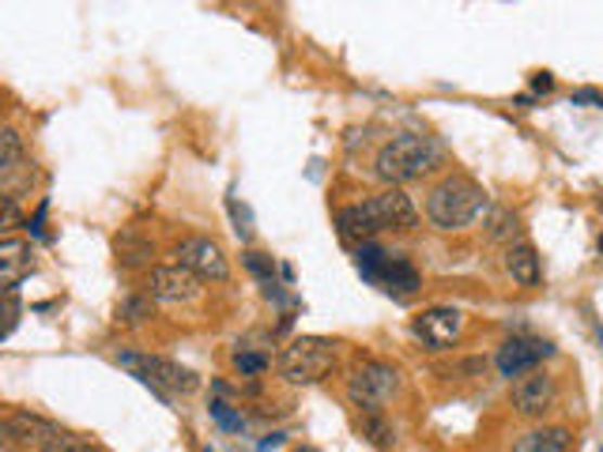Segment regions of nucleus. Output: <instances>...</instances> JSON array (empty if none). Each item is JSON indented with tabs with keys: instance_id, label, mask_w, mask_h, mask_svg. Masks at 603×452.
<instances>
[{
	"instance_id": "25",
	"label": "nucleus",
	"mask_w": 603,
	"mask_h": 452,
	"mask_svg": "<svg viewBox=\"0 0 603 452\" xmlns=\"http://www.w3.org/2000/svg\"><path fill=\"white\" fill-rule=\"evenodd\" d=\"M20 208H15V201L12 196H4L0 193V230H12V227H20Z\"/></svg>"
},
{
	"instance_id": "10",
	"label": "nucleus",
	"mask_w": 603,
	"mask_h": 452,
	"mask_svg": "<svg viewBox=\"0 0 603 452\" xmlns=\"http://www.w3.org/2000/svg\"><path fill=\"white\" fill-rule=\"evenodd\" d=\"M411 328L423 339L426 351H449L464 332V317H460V309H426V313L415 317Z\"/></svg>"
},
{
	"instance_id": "20",
	"label": "nucleus",
	"mask_w": 603,
	"mask_h": 452,
	"mask_svg": "<svg viewBox=\"0 0 603 452\" xmlns=\"http://www.w3.org/2000/svg\"><path fill=\"white\" fill-rule=\"evenodd\" d=\"M20 313H23L20 298H15L12 290H0V339H4L15 324H20Z\"/></svg>"
},
{
	"instance_id": "3",
	"label": "nucleus",
	"mask_w": 603,
	"mask_h": 452,
	"mask_svg": "<svg viewBox=\"0 0 603 452\" xmlns=\"http://www.w3.org/2000/svg\"><path fill=\"white\" fill-rule=\"evenodd\" d=\"M438 163H441V147L431 137L408 132V137H396L393 144L381 147L374 166H377V178L396 189L400 181H415L423 173L438 170Z\"/></svg>"
},
{
	"instance_id": "17",
	"label": "nucleus",
	"mask_w": 603,
	"mask_h": 452,
	"mask_svg": "<svg viewBox=\"0 0 603 452\" xmlns=\"http://www.w3.org/2000/svg\"><path fill=\"white\" fill-rule=\"evenodd\" d=\"M359 430H362V438H370V445H377V449L393 445V426L381 418V411H374V415H362L359 418Z\"/></svg>"
},
{
	"instance_id": "7",
	"label": "nucleus",
	"mask_w": 603,
	"mask_h": 452,
	"mask_svg": "<svg viewBox=\"0 0 603 452\" xmlns=\"http://www.w3.org/2000/svg\"><path fill=\"white\" fill-rule=\"evenodd\" d=\"M121 366H129L140 380H147L151 388H158L163 396L174 392H193L196 374L170 359H158V354H121Z\"/></svg>"
},
{
	"instance_id": "29",
	"label": "nucleus",
	"mask_w": 603,
	"mask_h": 452,
	"mask_svg": "<svg viewBox=\"0 0 603 452\" xmlns=\"http://www.w3.org/2000/svg\"><path fill=\"white\" fill-rule=\"evenodd\" d=\"M551 87H554V79L547 76V73H539V76H536V91H551Z\"/></svg>"
},
{
	"instance_id": "9",
	"label": "nucleus",
	"mask_w": 603,
	"mask_h": 452,
	"mask_svg": "<svg viewBox=\"0 0 603 452\" xmlns=\"http://www.w3.org/2000/svg\"><path fill=\"white\" fill-rule=\"evenodd\" d=\"M551 354V344L547 339H539V336H513V339H505L502 347H498V374L502 377H525L531 374V370L539 366V362Z\"/></svg>"
},
{
	"instance_id": "32",
	"label": "nucleus",
	"mask_w": 603,
	"mask_h": 452,
	"mask_svg": "<svg viewBox=\"0 0 603 452\" xmlns=\"http://www.w3.org/2000/svg\"><path fill=\"white\" fill-rule=\"evenodd\" d=\"M204 452H216V449H204Z\"/></svg>"
},
{
	"instance_id": "28",
	"label": "nucleus",
	"mask_w": 603,
	"mask_h": 452,
	"mask_svg": "<svg viewBox=\"0 0 603 452\" xmlns=\"http://www.w3.org/2000/svg\"><path fill=\"white\" fill-rule=\"evenodd\" d=\"M144 301H129V306H125V313H129V321H140V317H144Z\"/></svg>"
},
{
	"instance_id": "14",
	"label": "nucleus",
	"mask_w": 603,
	"mask_h": 452,
	"mask_svg": "<svg viewBox=\"0 0 603 452\" xmlns=\"http://www.w3.org/2000/svg\"><path fill=\"white\" fill-rule=\"evenodd\" d=\"M505 272L513 275V283H521V287H536L539 283V257L536 249H531L528 242H517L505 249Z\"/></svg>"
},
{
	"instance_id": "12",
	"label": "nucleus",
	"mask_w": 603,
	"mask_h": 452,
	"mask_svg": "<svg viewBox=\"0 0 603 452\" xmlns=\"http://www.w3.org/2000/svg\"><path fill=\"white\" fill-rule=\"evenodd\" d=\"M147 290H151V298H158V301H193L201 295V280H196L193 272H185L181 264L155 268V272L147 275Z\"/></svg>"
},
{
	"instance_id": "11",
	"label": "nucleus",
	"mask_w": 603,
	"mask_h": 452,
	"mask_svg": "<svg viewBox=\"0 0 603 452\" xmlns=\"http://www.w3.org/2000/svg\"><path fill=\"white\" fill-rule=\"evenodd\" d=\"M554 400H559V385H554L551 374L531 370V374L513 380V408H517L525 418L547 415V411L554 408Z\"/></svg>"
},
{
	"instance_id": "4",
	"label": "nucleus",
	"mask_w": 603,
	"mask_h": 452,
	"mask_svg": "<svg viewBox=\"0 0 603 452\" xmlns=\"http://www.w3.org/2000/svg\"><path fill=\"white\" fill-rule=\"evenodd\" d=\"M336 366V347L321 336H302L283 351L280 374L291 385H317V380L329 377V370Z\"/></svg>"
},
{
	"instance_id": "19",
	"label": "nucleus",
	"mask_w": 603,
	"mask_h": 452,
	"mask_svg": "<svg viewBox=\"0 0 603 452\" xmlns=\"http://www.w3.org/2000/svg\"><path fill=\"white\" fill-rule=\"evenodd\" d=\"M517 234H521V219L513 216V211L498 208L495 216H490V237H495V242H510V237H517Z\"/></svg>"
},
{
	"instance_id": "2",
	"label": "nucleus",
	"mask_w": 603,
	"mask_h": 452,
	"mask_svg": "<svg viewBox=\"0 0 603 452\" xmlns=\"http://www.w3.org/2000/svg\"><path fill=\"white\" fill-rule=\"evenodd\" d=\"M483 208H487V193H483L472 178H460V173L441 178L438 185L431 189V196H426V219L438 230L472 227L475 219L483 216Z\"/></svg>"
},
{
	"instance_id": "24",
	"label": "nucleus",
	"mask_w": 603,
	"mask_h": 452,
	"mask_svg": "<svg viewBox=\"0 0 603 452\" xmlns=\"http://www.w3.org/2000/svg\"><path fill=\"white\" fill-rule=\"evenodd\" d=\"M117 249H121V260H125V264H144V260L151 257V242L132 245L129 237H125V242L117 245Z\"/></svg>"
},
{
	"instance_id": "22",
	"label": "nucleus",
	"mask_w": 603,
	"mask_h": 452,
	"mask_svg": "<svg viewBox=\"0 0 603 452\" xmlns=\"http://www.w3.org/2000/svg\"><path fill=\"white\" fill-rule=\"evenodd\" d=\"M211 418H216L223 430H242L245 426V418L238 415V411H230V403H223V400H211Z\"/></svg>"
},
{
	"instance_id": "21",
	"label": "nucleus",
	"mask_w": 603,
	"mask_h": 452,
	"mask_svg": "<svg viewBox=\"0 0 603 452\" xmlns=\"http://www.w3.org/2000/svg\"><path fill=\"white\" fill-rule=\"evenodd\" d=\"M234 370H238L242 377H257V374H265V370H268V359H265V354L238 351V354H234Z\"/></svg>"
},
{
	"instance_id": "15",
	"label": "nucleus",
	"mask_w": 603,
	"mask_h": 452,
	"mask_svg": "<svg viewBox=\"0 0 603 452\" xmlns=\"http://www.w3.org/2000/svg\"><path fill=\"white\" fill-rule=\"evenodd\" d=\"M566 449H569L566 426H543V430H528L525 438H517V445L510 452H566Z\"/></svg>"
},
{
	"instance_id": "13",
	"label": "nucleus",
	"mask_w": 603,
	"mask_h": 452,
	"mask_svg": "<svg viewBox=\"0 0 603 452\" xmlns=\"http://www.w3.org/2000/svg\"><path fill=\"white\" fill-rule=\"evenodd\" d=\"M35 268V249L23 237H8L0 242V290H12L15 283H23Z\"/></svg>"
},
{
	"instance_id": "27",
	"label": "nucleus",
	"mask_w": 603,
	"mask_h": 452,
	"mask_svg": "<svg viewBox=\"0 0 603 452\" xmlns=\"http://www.w3.org/2000/svg\"><path fill=\"white\" fill-rule=\"evenodd\" d=\"M574 102H596V106H603V94H596V91H574Z\"/></svg>"
},
{
	"instance_id": "31",
	"label": "nucleus",
	"mask_w": 603,
	"mask_h": 452,
	"mask_svg": "<svg viewBox=\"0 0 603 452\" xmlns=\"http://www.w3.org/2000/svg\"><path fill=\"white\" fill-rule=\"evenodd\" d=\"M295 452H317V449H309V445H302V449H295Z\"/></svg>"
},
{
	"instance_id": "6",
	"label": "nucleus",
	"mask_w": 603,
	"mask_h": 452,
	"mask_svg": "<svg viewBox=\"0 0 603 452\" xmlns=\"http://www.w3.org/2000/svg\"><path fill=\"white\" fill-rule=\"evenodd\" d=\"M355 264H359V272L367 275L370 283H377V287L388 290V295H411V290L419 287V272H415V268H411L403 257H393V253H385L381 245L362 242L359 245V257H355Z\"/></svg>"
},
{
	"instance_id": "30",
	"label": "nucleus",
	"mask_w": 603,
	"mask_h": 452,
	"mask_svg": "<svg viewBox=\"0 0 603 452\" xmlns=\"http://www.w3.org/2000/svg\"><path fill=\"white\" fill-rule=\"evenodd\" d=\"M65 452H99V449H91V445H73V449H65Z\"/></svg>"
},
{
	"instance_id": "1",
	"label": "nucleus",
	"mask_w": 603,
	"mask_h": 452,
	"mask_svg": "<svg viewBox=\"0 0 603 452\" xmlns=\"http://www.w3.org/2000/svg\"><path fill=\"white\" fill-rule=\"evenodd\" d=\"M419 223V211L400 189H385V193L370 196L362 204H351L336 216V227L347 242H367L381 230H411Z\"/></svg>"
},
{
	"instance_id": "16",
	"label": "nucleus",
	"mask_w": 603,
	"mask_h": 452,
	"mask_svg": "<svg viewBox=\"0 0 603 452\" xmlns=\"http://www.w3.org/2000/svg\"><path fill=\"white\" fill-rule=\"evenodd\" d=\"M15 166H23V140L15 129H0V178H8Z\"/></svg>"
},
{
	"instance_id": "23",
	"label": "nucleus",
	"mask_w": 603,
	"mask_h": 452,
	"mask_svg": "<svg viewBox=\"0 0 603 452\" xmlns=\"http://www.w3.org/2000/svg\"><path fill=\"white\" fill-rule=\"evenodd\" d=\"M23 438H20V426L15 418H0V452H20Z\"/></svg>"
},
{
	"instance_id": "26",
	"label": "nucleus",
	"mask_w": 603,
	"mask_h": 452,
	"mask_svg": "<svg viewBox=\"0 0 603 452\" xmlns=\"http://www.w3.org/2000/svg\"><path fill=\"white\" fill-rule=\"evenodd\" d=\"M230 216H234V223H238V234L253 237V219H249V211L245 208H238V201H230Z\"/></svg>"
},
{
	"instance_id": "5",
	"label": "nucleus",
	"mask_w": 603,
	"mask_h": 452,
	"mask_svg": "<svg viewBox=\"0 0 603 452\" xmlns=\"http://www.w3.org/2000/svg\"><path fill=\"white\" fill-rule=\"evenodd\" d=\"M396 388H400L396 366L377 362V359L359 362V366L351 370V377H347V396H351V403L362 411V415H374V411L385 408V403L396 396Z\"/></svg>"
},
{
	"instance_id": "18",
	"label": "nucleus",
	"mask_w": 603,
	"mask_h": 452,
	"mask_svg": "<svg viewBox=\"0 0 603 452\" xmlns=\"http://www.w3.org/2000/svg\"><path fill=\"white\" fill-rule=\"evenodd\" d=\"M245 268H249V272L257 275L260 283H265V295L268 298H280V290H275V280H272V257H265V253H245Z\"/></svg>"
},
{
	"instance_id": "8",
	"label": "nucleus",
	"mask_w": 603,
	"mask_h": 452,
	"mask_svg": "<svg viewBox=\"0 0 603 452\" xmlns=\"http://www.w3.org/2000/svg\"><path fill=\"white\" fill-rule=\"evenodd\" d=\"M174 257H178V264L185 268V272H193L196 280H216V283L230 280V264H227L223 249H219L216 242H208V237H185V242L174 249Z\"/></svg>"
}]
</instances>
